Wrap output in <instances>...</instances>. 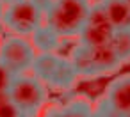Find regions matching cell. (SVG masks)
Returning <instances> with one entry per match:
<instances>
[{
	"instance_id": "16",
	"label": "cell",
	"mask_w": 130,
	"mask_h": 117,
	"mask_svg": "<svg viewBox=\"0 0 130 117\" xmlns=\"http://www.w3.org/2000/svg\"><path fill=\"white\" fill-rule=\"evenodd\" d=\"M4 9H6V4L0 0V21H2V16H4Z\"/></svg>"
},
{
	"instance_id": "18",
	"label": "cell",
	"mask_w": 130,
	"mask_h": 117,
	"mask_svg": "<svg viewBox=\"0 0 130 117\" xmlns=\"http://www.w3.org/2000/svg\"><path fill=\"white\" fill-rule=\"evenodd\" d=\"M93 117H98V115H96V112H93Z\"/></svg>"
},
{
	"instance_id": "14",
	"label": "cell",
	"mask_w": 130,
	"mask_h": 117,
	"mask_svg": "<svg viewBox=\"0 0 130 117\" xmlns=\"http://www.w3.org/2000/svg\"><path fill=\"white\" fill-rule=\"evenodd\" d=\"M13 80H14V75L0 64V92H9L11 85H13Z\"/></svg>"
},
{
	"instance_id": "3",
	"label": "cell",
	"mask_w": 130,
	"mask_h": 117,
	"mask_svg": "<svg viewBox=\"0 0 130 117\" xmlns=\"http://www.w3.org/2000/svg\"><path fill=\"white\" fill-rule=\"evenodd\" d=\"M32 75L45 85L59 90L70 89L78 78L71 60L59 53H38L32 64Z\"/></svg>"
},
{
	"instance_id": "20",
	"label": "cell",
	"mask_w": 130,
	"mask_h": 117,
	"mask_svg": "<svg viewBox=\"0 0 130 117\" xmlns=\"http://www.w3.org/2000/svg\"><path fill=\"white\" fill-rule=\"evenodd\" d=\"M0 41H2V39H0Z\"/></svg>"
},
{
	"instance_id": "12",
	"label": "cell",
	"mask_w": 130,
	"mask_h": 117,
	"mask_svg": "<svg viewBox=\"0 0 130 117\" xmlns=\"http://www.w3.org/2000/svg\"><path fill=\"white\" fill-rule=\"evenodd\" d=\"M94 108L86 99H73L64 108H61V117H93Z\"/></svg>"
},
{
	"instance_id": "1",
	"label": "cell",
	"mask_w": 130,
	"mask_h": 117,
	"mask_svg": "<svg viewBox=\"0 0 130 117\" xmlns=\"http://www.w3.org/2000/svg\"><path fill=\"white\" fill-rule=\"evenodd\" d=\"M91 2L89 0H52L43 14V25H46L59 39L78 37Z\"/></svg>"
},
{
	"instance_id": "11",
	"label": "cell",
	"mask_w": 130,
	"mask_h": 117,
	"mask_svg": "<svg viewBox=\"0 0 130 117\" xmlns=\"http://www.w3.org/2000/svg\"><path fill=\"white\" fill-rule=\"evenodd\" d=\"M110 48L118 55L119 62H130V29L128 30H114L110 37Z\"/></svg>"
},
{
	"instance_id": "2",
	"label": "cell",
	"mask_w": 130,
	"mask_h": 117,
	"mask_svg": "<svg viewBox=\"0 0 130 117\" xmlns=\"http://www.w3.org/2000/svg\"><path fill=\"white\" fill-rule=\"evenodd\" d=\"M70 60L75 67L77 76L80 78H98L116 73L123 64L119 62L118 55L110 48V44L103 46H75Z\"/></svg>"
},
{
	"instance_id": "19",
	"label": "cell",
	"mask_w": 130,
	"mask_h": 117,
	"mask_svg": "<svg viewBox=\"0 0 130 117\" xmlns=\"http://www.w3.org/2000/svg\"><path fill=\"white\" fill-rule=\"evenodd\" d=\"M102 2H109V0H102Z\"/></svg>"
},
{
	"instance_id": "8",
	"label": "cell",
	"mask_w": 130,
	"mask_h": 117,
	"mask_svg": "<svg viewBox=\"0 0 130 117\" xmlns=\"http://www.w3.org/2000/svg\"><path fill=\"white\" fill-rule=\"evenodd\" d=\"M112 34H114V29H112V25L107 20V14L103 11L102 2L91 4L87 20H86L80 34L77 37L78 39V44L80 46H87V48L103 46V44H109L110 43Z\"/></svg>"
},
{
	"instance_id": "7",
	"label": "cell",
	"mask_w": 130,
	"mask_h": 117,
	"mask_svg": "<svg viewBox=\"0 0 130 117\" xmlns=\"http://www.w3.org/2000/svg\"><path fill=\"white\" fill-rule=\"evenodd\" d=\"M36 55L38 53L29 37L9 36L0 41V64L6 66L14 76L29 73Z\"/></svg>"
},
{
	"instance_id": "5",
	"label": "cell",
	"mask_w": 130,
	"mask_h": 117,
	"mask_svg": "<svg viewBox=\"0 0 130 117\" xmlns=\"http://www.w3.org/2000/svg\"><path fill=\"white\" fill-rule=\"evenodd\" d=\"M2 23L13 32V36L30 37L43 25V11L32 0H16L6 4Z\"/></svg>"
},
{
	"instance_id": "6",
	"label": "cell",
	"mask_w": 130,
	"mask_h": 117,
	"mask_svg": "<svg viewBox=\"0 0 130 117\" xmlns=\"http://www.w3.org/2000/svg\"><path fill=\"white\" fill-rule=\"evenodd\" d=\"M94 112L98 117H130V73L114 78L105 87Z\"/></svg>"
},
{
	"instance_id": "13",
	"label": "cell",
	"mask_w": 130,
	"mask_h": 117,
	"mask_svg": "<svg viewBox=\"0 0 130 117\" xmlns=\"http://www.w3.org/2000/svg\"><path fill=\"white\" fill-rule=\"evenodd\" d=\"M0 117H29L27 113H23L11 99L0 105Z\"/></svg>"
},
{
	"instance_id": "15",
	"label": "cell",
	"mask_w": 130,
	"mask_h": 117,
	"mask_svg": "<svg viewBox=\"0 0 130 117\" xmlns=\"http://www.w3.org/2000/svg\"><path fill=\"white\" fill-rule=\"evenodd\" d=\"M43 117H61V108H52V110H48Z\"/></svg>"
},
{
	"instance_id": "9",
	"label": "cell",
	"mask_w": 130,
	"mask_h": 117,
	"mask_svg": "<svg viewBox=\"0 0 130 117\" xmlns=\"http://www.w3.org/2000/svg\"><path fill=\"white\" fill-rule=\"evenodd\" d=\"M102 6L107 14V20L114 30L130 29V7L125 0H109V2H102Z\"/></svg>"
},
{
	"instance_id": "17",
	"label": "cell",
	"mask_w": 130,
	"mask_h": 117,
	"mask_svg": "<svg viewBox=\"0 0 130 117\" xmlns=\"http://www.w3.org/2000/svg\"><path fill=\"white\" fill-rule=\"evenodd\" d=\"M125 2H126V4H128V7H130V0H125Z\"/></svg>"
},
{
	"instance_id": "10",
	"label": "cell",
	"mask_w": 130,
	"mask_h": 117,
	"mask_svg": "<svg viewBox=\"0 0 130 117\" xmlns=\"http://www.w3.org/2000/svg\"><path fill=\"white\" fill-rule=\"evenodd\" d=\"M30 37H32L30 43H32L36 53L38 52L39 53H55L57 48H59V41H61L46 25H41Z\"/></svg>"
},
{
	"instance_id": "4",
	"label": "cell",
	"mask_w": 130,
	"mask_h": 117,
	"mask_svg": "<svg viewBox=\"0 0 130 117\" xmlns=\"http://www.w3.org/2000/svg\"><path fill=\"white\" fill-rule=\"evenodd\" d=\"M9 98L11 101L29 117H34L45 105L48 92L46 85L38 80L34 75H18L13 80V85L9 89Z\"/></svg>"
}]
</instances>
